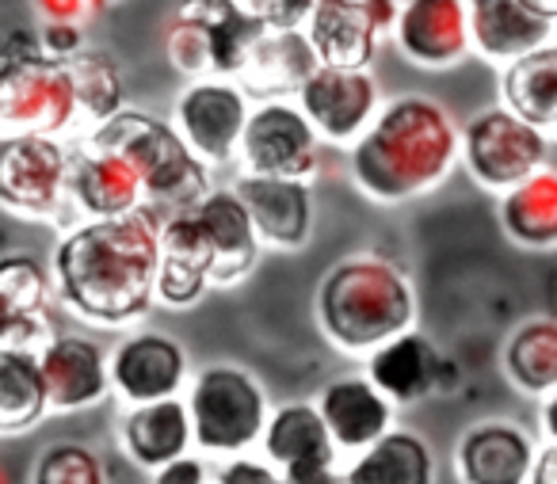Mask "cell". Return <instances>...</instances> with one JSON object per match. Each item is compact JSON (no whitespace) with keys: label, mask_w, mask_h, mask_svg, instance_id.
Here are the masks:
<instances>
[{"label":"cell","mask_w":557,"mask_h":484,"mask_svg":"<svg viewBox=\"0 0 557 484\" xmlns=\"http://www.w3.org/2000/svg\"><path fill=\"white\" fill-rule=\"evenodd\" d=\"M318 65L321 58L313 50V42L306 39L302 27L298 32H268L263 27L252 47H248L245 70H240L237 80L248 96H260L268 103L271 96L278 100V96L298 92Z\"/></svg>","instance_id":"25"},{"label":"cell","mask_w":557,"mask_h":484,"mask_svg":"<svg viewBox=\"0 0 557 484\" xmlns=\"http://www.w3.org/2000/svg\"><path fill=\"white\" fill-rule=\"evenodd\" d=\"M394 42L417 70H450L473 47L466 0H405Z\"/></svg>","instance_id":"13"},{"label":"cell","mask_w":557,"mask_h":484,"mask_svg":"<svg viewBox=\"0 0 557 484\" xmlns=\"http://www.w3.org/2000/svg\"><path fill=\"white\" fill-rule=\"evenodd\" d=\"M248 92L237 80L207 77L195 80L191 88H184L176 100V131L184 134V141L214 169L233 157H240V141L248 131Z\"/></svg>","instance_id":"12"},{"label":"cell","mask_w":557,"mask_h":484,"mask_svg":"<svg viewBox=\"0 0 557 484\" xmlns=\"http://www.w3.org/2000/svg\"><path fill=\"white\" fill-rule=\"evenodd\" d=\"M70 73H73V85H77L81 115L88 119V126L108 123L111 115H119V111H123L126 85H123V73H119V65L111 62V54L88 47L85 54H77L70 62Z\"/></svg>","instance_id":"31"},{"label":"cell","mask_w":557,"mask_h":484,"mask_svg":"<svg viewBox=\"0 0 557 484\" xmlns=\"http://www.w3.org/2000/svg\"><path fill=\"white\" fill-rule=\"evenodd\" d=\"M245 199L263 245L295 252L313 233V187L310 179H278V176H245L233 184Z\"/></svg>","instance_id":"15"},{"label":"cell","mask_w":557,"mask_h":484,"mask_svg":"<svg viewBox=\"0 0 557 484\" xmlns=\"http://www.w3.org/2000/svg\"><path fill=\"white\" fill-rule=\"evenodd\" d=\"M462 164L485 191H511L549 164V134L496 103L462 126Z\"/></svg>","instance_id":"6"},{"label":"cell","mask_w":557,"mask_h":484,"mask_svg":"<svg viewBox=\"0 0 557 484\" xmlns=\"http://www.w3.org/2000/svg\"><path fill=\"white\" fill-rule=\"evenodd\" d=\"M85 146L119 153L138 169L141 187H146L141 214L153 218L157 225L169 214H180V210L195 207V202H202L214 191L210 164L187 146L184 134L176 131V123L149 119L146 111L123 108L108 123L92 126Z\"/></svg>","instance_id":"4"},{"label":"cell","mask_w":557,"mask_h":484,"mask_svg":"<svg viewBox=\"0 0 557 484\" xmlns=\"http://www.w3.org/2000/svg\"><path fill=\"white\" fill-rule=\"evenodd\" d=\"M318 141V126L298 103L268 100L248 119L245 141H240V164L252 176L310 179L321 164Z\"/></svg>","instance_id":"9"},{"label":"cell","mask_w":557,"mask_h":484,"mask_svg":"<svg viewBox=\"0 0 557 484\" xmlns=\"http://www.w3.org/2000/svg\"><path fill=\"white\" fill-rule=\"evenodd\" d=\"M81 115L70 62L32 58L0 62V131L4 134H58Z\"/></svg>","instance_id":"7"},{"label":"cell","mask_w":557,"mask_h":484,"mask_svg":"<svg viewBox=\"0 0 557 484\" xmlns=\"http://www.w3.org/2000/svg\"><path fill=\"white\" fill-rule=\"evenodd\" d=\"M187 382V351L164 332H134L111 355V389L126 405L180 397Z\"/></svg>","instance_id":"14"},{"label":"cell","mask_w":557,"mask_h":484,"mask_svg":"<svg viewBox=\"0 0 557 484\" xmlns=\"http://www.w3.org/2000/svg\"><path fill=\"white\" fill-rule=\"evenodd\" d=\"M504 108H511L519 119L546 131L549 138L557 134V42L519 58L504 70L500 77Z\"/></svg>","instance_id":"28"},{"label":"cell","mask_w":557,"mask_h":484,"mask_svg":"<svg viewBox=\"0 0 557 484\" xmlns=\"http://www.w3.org/2000/svg\"><path fill=\"white\" fill-rule=\"evenodd\" d=\"M527 4H531L539 16H546V20H554V24H557V0H527Z\"/></svg>","instance_id":"43"},{"label":"cell","mask_w":557,"mask_h":484,"mask_svg":"<svg viewBox=\"0 0 557 484\" xmlns=\"http://www.w3.org/2000/svg\"><path fill=\"white\" fill-rule=\"evenodd\" d=\"M287 484H348V476L336 473V469H321V473H306L298 481H287Z\"/></svg>","instance_id":"41"},{"label":"cell","mask_w":557,"mask_h":484,"mask_svg":"<svg viewBox=\"0 0 557 484\" xmlns=\"http://www.w3.org/2000/svg\"><path fill=\"white\" fill-rule=\"evenodd\" d=\"M50 294H54V271L42 268L35 256L9 252L0 260V306H4V321L47 317Z\"/></svg>","instance_id":"32"},{"label":"cell","mask_w":557,"mask_h":484,"mask_svg":"<svg viewBox=\"0 0 557 484\" xmlns=\"http://www.w3.org/2000/svg\"><path fill=\"white\" fill-rule=\"evenodd\" d=\"M348 484H435L432 446L417 431L394 427L348 466Z\"/></svg>","instance_id":"27"},{"label":"cell","mask_w":557,"mask_h":484,"mask_svg":"<svg viewBox=\"0 0 557 484\" xmlns=\"http://www.w3.org/2000/svg\"><path fill=\"white\" fill-rule=\"evenodd\" d=\"M531 484H557V443H546L534 458Z\"/></svg>","instance_id":"40"},{"label":"cell","mask_w":557,"mask_h":484,"mask_svg":"<svg viewBox=\"0 0 557 484\" xmlns=\"http://www.w3.org/2000/svg\"><path fill=\"white\" fill-rule=\"evenodd\" d=\"M27 484H108V469L92 446L54 443L39 454Z\"/></svg>","instance_id":"34"},{"label":"cell","mask_w":557,"mask_h":484,"mask_svg":"<svg viewBox=\"0 0 557 484\" xmlns=\"http://www.w3.org/2000/svg\"><path fill=\"white\" fill-rule=\"evenodd\" d=\"M39 362L54 412H81V408H92L108 397L111 359L96 339L54 336L39 351Z\"/></svg>","instance_id":"18"},{"label":"cell","mask_w":557,"mask_h":484,"mask_svg":"<svg viewBox=\"0 0 557 484\" xmlns=\"http://www.w3.org/2000/svg\"><path fill=\"white\" fill-rule=\"evenodd\" d=\"M542 427H546L549 443H557V393H549L546 405H542Z\"/></svg>","instance_id":"42"},{"label":"cell","mask_w":557,"mask_h":484,"mask_svg":"<svg viewBox=\"0 0 557 484\" xmlns=\"http://www.w3.org/2000/svg\"><path fill=\"white\" fill-rule=\"evenodd\" d=\"M443 374H447V362H443L440 347L417 328L367 355V377H371L397 408L417 405L428 393H435L443 385Z\"/></svg>","instance_id":"23"},{"label":"cell","mask_w":557,"mask_h":484,"mask_svg":"<svg viewBox=\"0 0 557 484\" xmlns=\"http://www.w3.org/2000/svg\"><path fill=\"white\" fill-rule=\"evenodd\" d=\"M50 412V389L39 351L0 347V431L20 435Z\"/></svg>","instance_id":"29"},{"label":"cell","mask_w":557,"mask_h":484,"mask_svg":"<svg viewBox=\"0 0 557 484\" xmlns=\"http://www.w3.org/2000/svg\"><path fill=\"white\" fill-rule=\"evenodd\" d=\"M73 153L50 134H4L0 207L12 218H54L70 199Z\"/></svg>","instance_id":"8"},{"label":"cell","mask_w":557,"mask_h":484,"mask_svg":"<svg viewBox=\"0 0 557 484\" xmlns=\"http://www.w3.org/2000/svg\"><path fill=\"white\" fill-rule=\"evenodd\" d=\"M111 4H119V0H88V9L100 12V9H111Z\"/></svg>","instance_id":"44"},{"label":"cell","mask_w":557,"mask_h":484,"mask_svg":"<svg viewBox=\"0 0 557 484\" xmlns=\"http://www.w3.org/2000/svg\"><path fill=\"white\" fill-rule=\"evenodd\" d=\"M318 324L333 347L371 355L417 328V294L397 263L382 256H348L318 286Z\"/></svg>","instance_id":"3"},{"label":"cell","mask_w":557,"mask_h":484,"mask_svg":"<svg viewBox=\"0 0 557 484\" xmlns=\"http://www.w3.org/2000/svg\"><path fill=\"white\" fill-rule=\"evenodd\" d=\"M466 4H470L473 50L488 62L511 65L557 42L554 20L539 16L527 0H466Z\"/></svg>","instance_id":"21"},{"label":"cell","mask_w":557,"mask_h":484,"mask_svg":"<svg viewBox=\"0 0 557 484\" xmlns=\"http://www.w3.org/2000/svg\"><path fill=\"white\" fill-rule=\"evenodd\" d=\"M534 458L539 450L527 431L508 420H485L458 438L455 469L462 484H531Z\"/></svg>","instance_id":"17"},{"label":"cell","mask_w":557,"mask_h":484,"mask_svg":"<svg viewBox=\"0 0 557 484\" xmlns=\"http://www.w3.org/2000/svg\"><path fill=\"white\" fill-rule=\"evenodd\" d=\"M462 157V131L428 96L386 103L371 131L351 146L348 164L359 191L379 202H405L435 191Z\"/></svg>","instance_id":"2"},{"label":"cell","mask_w":557,"mask_h":484,"mask_svg":"<svg viewBox=\"0 0 557 484\" xmlns=\"http://www.w3.org/2000/svg\"><path fill=\"white\" fill-rule=\"evenodd\" d=\"M164 50H169V62L176 65L180 73L195 80L218 77V47H214V32L202 24L199 16L180 9L169 24V35H164Z\"/></svg>","instance_id":"33"},{"label":"cell","mask_w":557,"mask_h":484,"mask_svg":"<svg viewBox=\"0 0 557 484\" xmlns=\"http://www.w3.org/2000/svg\"><path fill=\"white\" fill-rule=\"evenodd\" d=\"M161 275V225L153 218H88L54 252V294L103 328H123L153 309Z\"/></svg>","instance_id":"1"},{"label":"cell","mask_w":557,"mask_h":484,"mask_svg":"<svg viewBox=\"0 0 557 484\" xmlns=\"http://www.w3.org/2000/svg\"><path fill=\"white\" fill-rule=\"evenodd\" d=\"M35 9L47 16V24H81L88 9V0H35Z\"/></svg>","instance_id":"39"},{"label":"cell","mask_w":557,"mask_h":484,"mask_svg":"<svg viewBox=\"0 0 557 484\" xmlns=\"http://www.w3.org/2000/svg\"><path fill=\"white\" fill-rule=\"evenodd\" d=\"M500 225L511 245L531 248V252H554L557 248V169L546 164L523 179L519 187L504 191L500 199Z\"/></svg>","instance_id":"26"},{"label":"cell","mask_w":557,"mask_h":484,"mask_svg":"<svg viewBox=\"0 0 557 484\" xmlns=\"http://www.w3.org/2000/svg\"><path fill=\"white\" fill-rule=\"evenodd\" d=\"M42 50L47 58H58V62H73L77 54H85V32L81 24H42Z\"/></svg>","instance_id":"37"},{"label":"cell","mask_w":557,"mask_h":484,"mask_svg":"<svg viewBox=\"0 0 557 484\" xmlns=\"http://www.w3.org/2000/svg\"><path fill=\"white\" fill-rule=\"evenodd\" d=\"M153 484H218V473H210V466L199 458H180L172 466L157 469Z\"/></svg>","instance_id":"38"},{"label":"cell","mask_w":557,"mask_h":484,"mask_svg":"<svg viewBox=\"0 0 557 484\" xmlns=\"http://www.w3.org/2000/svg\"><path fill=\"white\" fill-rule=\"evenodd\" d=\"M256 27H268V32H298L310 20L313 4L318 0H233Z\"/></svg>","instance_id":"35"},{"label":"cell","mask_w":557,"mask_h":484,"mask_svg":"<svg viewBox=\"0 0 557 484\" xmlns=\"http://www.w3.org/2000/svg\"><path fill=\"white\" fill-rule=\"evenodd\" d=\"M295 103L333 146H356L382 115V92L371 70H341V65H318L295 92Z\"/></svg>","instance_id":"11"},{"label":"cell","mask_w":557,"mask_h":484,"mask_svg":"<svg viewBox=\"0 0 557 484\" xmlns=\"http://www.w3.org/2000/svg\"><path fill=\"white\" fill-rule=\"evenodd\" d=\"M318 408L344 454H363L394 431V400L367 374L336 377L321 389Z\"/></svg>","instance_id":"19"},{"label":"cell","mask_w":557,"mask_h":484,"mask_svg":"<svg viewBox=\"0 0 557 484\" xmlns=\"http://www.w3.org/2000/svg\"><path fill=\"white\" fill-rule=\"evenodd\" d=\"M70 199L88 218H126L146 207V187L126 157L85 146L73 153Z\"/></svg>","instance_id":"20"},{"label":"cell","mask_w":557,"mask_h":484,"mask_svg":"<svg viewBox=\"0 0 557 484\" xmlns=\"http://www.w3.org/2000/svg\"><path fill=\"white\" fill-rule=\"evenodd\" d=\"M401 0H318L306 20V39L313 42L321 65L371 70L379 39L397 27Z\"/></svg>","instance_id":"10"},{"label":"cell","mask_w":557,"mask_h":484,"mask_svg":"<svg viewBox=\"0 0 557 484\" xmlns=\"http://www.w3.org/2000/svg\"><path fill=\"white\" fill-rule=\"evenodd\" d=\"M504 374L527 397L557 393V317L523 321L504 344Z\"/></svg>","instance_id":"30"},{"label":"cell","mask_w":557,"mask_h":484,"mask_svg":"<svg viewBox=\"0 0 557 484\" xmlns=\"http://www.w3.org/2000/svg\"><path fill=\"white\" fill-rule=\"evenodd\" d=\"M202 229H207L210 245H214L218 268H214V286H233L256 268L260 260V233L248 214L245 199L233 187H214L202 202H195Z\"/></svg>","instance_id":"24"},{"label":"cell","mask_w":557,"mask_h":484,"mask_svg":"<svg viewBox=\"0 0 557 484\" xmlns=\"http://www.w3.org/2000/svg\"><path fill=\"white\" fill-rule=\"evenodd\" d=\"M218 484H287V476L278 473L271 461H256V458H233L225 466L214 469Z\"/></svg>","instance_id":"36"},{"label":"cell","mask_w":557,"mask_h":484,"mask_svg":"<svg viewBox=\"0 0 557 484\" xmlns=\"http://www.w3.org/2000/svg\"><path fill=\"white\" fill-rule=\"evenodd\" d=\"M187 408L195 423V446L222 458H237L248 446L263 443L271 420L260 382L233 362L202 367L187 389Z\"/></svg>","instance_id":"5"},{"label":"cell","mask_w":557,"mask_h":484,"mask_svg":"<svg viewBox=\"0 0 557 484\" xmlns=\"http://www.w3.org/2000/svg\"><path fill=\"white\" fill-rule=\"evenodd\" d=\"M119 443L126 458L141 469H164L172 461L187 458L195 443V423L187 400L169 397L153 405H131V412L119 423Z\"/></svg>","instance_id":"22"},{"label":"cell","mask_w":557,"mask_h":484,"mask_svg":"<svg viewBox=\"0 0 557 484\" xmlns=\"http://www.w3.org/2000/svg\"><path fill=\"white\" fill-rule=\"evenodd\" d=\"M263 454L268 461L287 476L298 481L306 473H321V469H336V446L333 431H329L325 415L310 400H290L278 405L263 431Z\"/></svg>","instance_id":"16"}]
</instances>
